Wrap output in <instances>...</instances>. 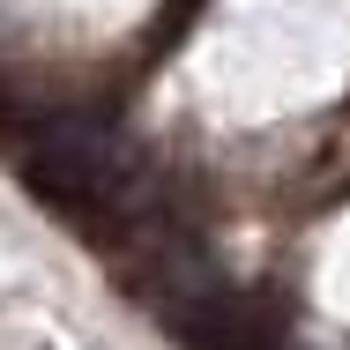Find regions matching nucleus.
<instances>
[{
  "label": "nucleus",
  "instance_id": "f257e3e1",
  "mask_svg": "<svg viewBox=\"0 0 350 350\" xmlns=\"http://www.w3.org/2000/svg\"><path fill=\"white\" fill-rule=\"evenodd\" d=\"M23 187L45 209L105 216V209H120L127 187H135V149L112 127H97V120H45L38 135L23 142Z\"/></svg>",
  "mask_w": 350,
  "mask_h": 350
},
{
  "label": "nucleus",
  "instance_id": "f03ea898",
  "mask_svg": "<svg viewBox=\"0 0 350 350\" xmlns=\"http://www.w3.org/2000/svg\"><path fill=\"white\" fill-rule=\"evenodd\" d=\"M164 328L179 336L187 350H276L283 328H276V306L224 283L216 269H202L194 283H179L172 298H157Z\"/></svg>",
  "mask_w": 350,
  "mask_h": 350
}]
</instances>
